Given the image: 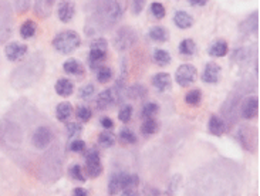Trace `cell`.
<instances>
[{"label": "cell", "instance_id": "obj_15", "mask_svg": "<svg viewBox=\"0 0 260 196\" xmlns=\"http://www.w3.org/2000/svg\"><path fill=\"white\" fill-rule=\"evenodd\" d=\"M125 172H115L111 175L108 181V195H117L120 191H123V184H124Z\"/></svg>", "mask_w": 260, "mask_h": 196}, {"label": "cell", "instance_id": "obj_39", "mask_svg": "<svg viewBox=\"0 0 260 196\" xmlns=\"http://www.w3.org/2000/svg\"><path fill=\"white\" fill-rule=\"evenodd\" d=\"M83 131V125L80 124V122H67V132H68V137H74V135H77Z\"/></svg>", "mask_w": 260, "mask_h": 196}, {"label": "cell", "instance_id": "obj_27", "mask_svg": "<svg viewBox=\"0 0 260 196\" xmlns=\"http://www.w3.org/2000/svg\"><path fill=\"white\" fill-rule=\"evenodd\" d=\"M95 77H97V81L100 84H107L108 81L113 80V69L108 67V66H101L100 69L95 71Z\"/></svg>", "mask_w": 260, "mask_h": 196}, {"label": "cell", "instance_id": "obj_17", "mask_svg": "<svg viewBox=\"0 0 260 196\" xmlns=\"http://www.w3.org/2000/svg\"><path fill=\"white\" fill-rule=\"evenodd\" d=\"M173 23L176 24V27H179L181 30H185V29H189L193 26V17L189 13L178 10L173 14Z\"/></svg>", "mask_w": 260, "mask_h": 196}, {"label": "cell", "instance_id": "obj_1", "mask_svg": "<svg viewBox=\"0 0 260 196\" xmlns=\"http://www.w3.org/2000/svg\"><path fill=\"white\" fill-rule=\"evenodd\" d=\"M51 44L60 54H70L80 47L81 37L74 30H66V32H61V33L56 35Z\"/></svg>", "mask_w": 260, "mask_h": 196}, {"label": "cell", "instance_id": "obj_26", "mask_svg": "<svg viewBox=\"0 0 260 196\" xmlns=\"http://www.w3.org/2000/svg\"><path fill=\"white\" fill-rule=\"evenodd\" d=\"M118 137H120V141H123L124 144H128V145H134V144L138 142V137H136L135 134H134V131L127 127L121 128V129H120Z\"/></svg>", "mask_w": 260, "mask_h": 196}, {"label": "cell", "instance_id": "obj_32", "mask_svg": "<svg viewBox=\"0 0 260 196\" xmlns=\"http://www.w3.org/2000/svg\"><path fill=\"white\" fill-rule=\"evenodd\" d=\"M98 144L104 147V148H111L114 147V144H115V137H114L113 132H110V131H104L100 134V137H98Z\"/></svg>", "mask_w": 260, "mask_h": 196}, {"label": "cell", "instance_id": "obj_10", "mask_svg": "<svg viewBox=\"0 0 260 196\" xmlns=\"http://www.w3.org/2000/svg\"><path fill=\"white\" fill-rule=\"evenodd\" d=\"M117 100H118V95L115 94V90H114V88L104 90V91H101L97 95L95 105H97V108H98L100 111H104V110H107L108 107L115 104Z\"/></svg>", "mask_w": 260, "mask_h": 196}, {"label": "cell", "instance_id": "obj_37", "mask_svg": "<svg viewBox=\"0 0 260 196\" xmlns=\"http://www.w3.org/2000/svg\"><path fill=\"white\" fill-rule=\"evenodd\" d=\"M94 92H95L94 84H87V85H83V87L80 88L79 97L80 98H83V100H87V98H91V97L94 95Z\"/></svg>", "mask_w": 260, "mask_h": 196}, {"label": "cell", "instance_id": "obj_3", "mask_svg": "<svg viewBox=\"0 0 260 196\" xmlns=\"http://www.w3.org/2000/svg\"><path fill=\"white\" fill-rule=\"evenodd\" d=\"M84 159H86V172L87 176L92 179L98 178L102 173V162L100 158V152L95 148L86 150L84 152Z\"/></svg>", "mask_w": 260, "mask_h": 196}, {"label": "cell", "instance_id": "obj_23", "mask_svg": "<svg viewBox=\"0 0 260 196\" xmlns=\"http://www.w3.org/2000/svg\"><path fill=\"white\" fill-rule=\"evenodd\" d=\"M36 32H37V24L34 23L33 20H26V22H23L20 29H19V33H20L22 39H24V40L32 39V37L36 35Z\"/></svg>", "mask_w": 260, "mask_h": 196}, {"label": "cell", "instance_id": "obj_2", "mask_svg": "<svg viewBox=\"0 0 260 196\" xmlns=\"http://www.w3.org/2000/svg\"><path fill=\"white\" fill-rule=\"evenodd\" d=\"M138 40V36H136L135 30L131 29V27H121L115 36H114V47L118 50V51H125L128 50L130 47H132Z\"/></svg>", "mask_w": 260, "mask_h": 196}, {"label": "cell", "instance_id": "obj_29", "mask_svg": "<svg viewBox=\"0 0 260 196\" xmlns=\"http://www.w3.org/2000/svg\"><path fill=\"white\" fill-rule=\"evenodd\" d=\"M201 101H202V91L198 90V88L188 91V94L185 95V103L188 105L195 107V105L201 104Z\"/></svg>", "mask_w": 260, "mask_h": 196}, {"label": "cell", "instance_id": "obj_5", "mask_svg": "<svg viewBox=\"0 0 260 196\" xmlns=\"http://www.w3.org/2000/svg\"><path fill=\"white\" fill-rule=\"evenodd\" d=\"M51 139H53V134H51V129L48 127H39L32 135V144H33L34 148L37 150H45L50 144H51Z\"/></svg>", "mask_w": 260, "mask_h": 196}, {"label": "cell", "instance_id": "obj_31", "mask_svg": "<svg viewBox=\"0 0 260 196\" xmlns=\"http://www.w3.org/2000/svg\"><path fill=\"white\" fill-rule=\"evenodd\" d=\"M138 185H139V178H138V175H135V173L125 172L123 191H127V189H136Z\"/></svg>", "mask_w": 260, "mask_h": 196}, {"label": "cell", "instance_id": "obj_42", "mask_svg": "<svg viewBox=\"0 0 260 196\" xmlns=\"http://www.w3.org/2000/svg\"><path fill=\"white\" fill-rule=\"evenodd\" d=\"M191 6H195V7H202V6H206L209 0H188Z\"/></svg>", "mask_w": 260, "mask_h": 196}, {"label": "cell", "instance_id": "obj_40", "mask_svg": "<svg viewBox=\"0 0 260 196\" xmlns=\"http://www.w3.org/2000/svg\"><path fill=\"white\" fill-rule=\"evenodd\" d=\"M142 91H145L144 85H132L130 88V95H132L135 98H141L142 97Z\"/></svg>", "mask_w": 260, "mask_h": 196}, {"label": "cell", "instance_id": "obj_21", "mask_svg": "<svg viewBox=\"0 0 260 196\" xmlns=\"http://www.w3.org/2000/svg\"><path fill=\"white\" fill-rule=\"evenodd\" d=\"M178 50H179L182 56L192 57L193 54L196 53V50H198V46H196V43L193 41L192 39H183L179 43V46H178Z\"/></svg>", "mask_w": 260, "mask_h": 196}, {"label": "cell", "instance_id": "obj_22", "mask_svg": "<svg viewBox=\"0 0 260 196\" xmlns=\"http://www.w3.org/2000/svg\"><path fill=\"white\" fill-rule=\"evenodd\" d=\"M152 58H154V61H155L158 66H161V67L170 66L171 61H172L170 51H167V50H164V48H155V50H154V54H152Z\"/></svg>", "mask_w": 260, "mask_h": 196}, {"label": "cell", "instance_id": "obj_44", "mask_svg": "<svg viewBox=\"0 0 260 196\" xmlns=\"http://www.w3.org/2000/svg\"><path fill=\"white\" fill-rule=\"evenodd\" d=\"M120 196H139V192L136 189H127V191H123V194Z\"/></svg>", "mask_w": 260, "mask_h": 196}, {"label": "cell", "instance_id": "obj_6", "mask_svg": "<svg viewBox=\"0 0 260 196\" xmlns=\"http://www.w3.org/2000/svg\"><path fill=\"white\" fill-rule=\"evenodd\" d=\"M220 71H222V69L217 63L209 61V63L205 64L201 80L206 84H216V82H219V78H220Z\"/></svg>", "mask_w": 260, "mask_h": 196}, {"label": "cell", "instance_id": "obj_43", "mask_svg": "<svg viewBox=\"0 0 260 196\" xmlns=\"http://www.w3.org/2000/svg\"><path fill=\"white\" fill-rule=\"evenodd\" d=\"M73 196H88V192L86 189H83V188H74Z\"/></svg>", "mask_w": 260, "mask_h": 196}, {"label": "cell", "instance_id": "obj_7", "mask_svg": "<svg viewBox=\"0 0 260 196\" xmlns=\"http://www.w3.org/2000/svg\"><path fill=\"white\" fill-rule=\"evenodd\" d=\"M242 117L246 119H253L259 114V98L255 95L246 97L242 103Z\"/></svg>", "mask_w": 260, "mask_h": 196}, {"label": "cell", "instance_id": "obj_16", "mask_svg": "<svg viewBox=\"0 0 260 196\" xmlns=\"http://www.w3.org/2000/svg\"><path fill=\"white\" fill-rule=\"evenodd\" d=\"M149 39L151 40H154V41H157V43H167V41H170V30L168 29H165V27H162V26H154L151 30H149Z\"/></svg>", "mask_w": 260, "mask_h": 196}, {"label": "cell", "instance_id": "obj_36", "mask_svg": "<svg viewBox=\"0 0 260 196\" xmlns=\"http://www.w3.org/2000/svg\"><path fill=\"white\" fill-rule=\"evenodd\" d=\"M145 4H147V0H130V6H131V12L132 14H141L142 10L145 9Z\"/></svg>", "mask_w": 260, "mask_h": 196}, {"label": "cell", "instance_id": "obj_33", "mask_svg": "<svg viewBox=\"0 0 260 196\" xmlns=\"http://www.w3.org/2000/svg\"><path fill=\"white\" fill-rule=\"evenodd\" d=\"M132 114H134V108H132V105L130 104L123 105V107L120 108V111H118V119H120L121 122H124V124H128V122L131 121Z\"/></svg>", "mask_w": 260, "mask_h": 196}, {"label": "cell", "instance_id": "obj_8", "mask_svg": "<svg viewBox=\"0 0 260 196\" xmlns=\"http://www.w3.org/2000/svg\"><path fill=\"white\" fill-rule=\"evenodd\" d=\"M107 51L108 50H102V48H95L90 47V53H88V66L92 71H97L101 66H104L105 60H107Z\"/></svg>", "mask_w": 260, "mask_h": 196}, {"label": "cell", "instance_id": "obj_19", "mask_svg": "<svg viewBox=\"0 0 260 196\" xmlns=\"http://www.w3.org/2000/svg\"><path fill=\"white\" fill-rule=\"evenodd\" d=\"M73 113H74L73 105L70 104L68 101H63L56 107V118L61 122H67L73 116Z\"/></svg>", "mask_w": 260, "mask_h": 196}, {"label": "cell", "instance_id": "obj_35", "mask_svg": "<svg viewBox=\"0 0 260 196\" xmlns=\"http://www.w3.org/2000/svg\"><path fill=\"white\" fill-rule=\"evenodd\" d=\"M149 10H151V14H152L155 19H158V20L164 19V17H165V14H167L165 6H164L161 1H154V3L151 4Z\"/></svg>", "mask_w": 260, "mask_h": 196}, {"label": "cell", "instance_id": "obj_46", "mask_svg": "<svg viewBox=\"0 0 260 196\" xmlns=\"http://www.w3.org/2000/svg\"><path fill=\"white\" fill-rule=\"evenodd\" d=\"M44 1H45V6H47V7H51V4L54 3V0H44Z\"/></svg>", "mask_w": 260, "mask_h": 196}, {"label": "cell", "instance_id": "obj_4", "mask_svg": "<svg viewBox=\"0 0 260 196\" xmlns=\"http://www.w3.org/2000/svg\"><path fill=\"white\" fill-rule=\"evenodd\" d=\"M198 78V70L192 64H181L175 73V81L179 87H189Z\"/></svg>", "mask_w": 260, "mask_h": 196}, {"label": "cell", "instance_id": "obj_34", "mask_svg": "<svg viewBox=\"0 0 260 196\" xmlns=\"http://www.w3.org/2000/svg\"><path fill=\"white\" fill-rule=\"evenodd\" d=\"M76 117L79 118L81 122H88L91 118H92V111H91L90 107L79 105L77 110H76Z\"/></svg>", "mask_w": 260, "mask_h": 196}, {"label": "cell", "instance_id": "obj_28", "mask_svg": "<svg viewBox=\"0 0 260 196\" xmlns=\"http://www.w3.org/2000/svg\"><path fill=\"white\" fill-rule=\"evenodd\" d=\"M159 113V105L157 103H147L141 110V117L144 119L147 118H155V116Z\"/></svg>", "mask_w": 260, "mask_h": 196}, {"label": "cell", "instance_id": "obj_20", "mask_svg": "<svg viewBox=\"0 0 260 196\" xmlns=\"http://www.w3.org/2000/svg\"><path fill=\"white\" fill-rule=\"evenodd\" d=\"M63 69L67 74L71 76H83L84 74V66L81 64V61L76 58H68L63 63Z\"/></svg>", "mask_w": 260, "mask_h": 196}, {"label": "cell", "instance_id": "obj_41", "mask_svg": "<svg viewBox=\"0 0 260 196\" xmlns=\"http://www.w3.org/2000/svg\"><path fill=\"white\" fill-rule=\"evenodd\" d=\"M100 124H101V127L104 128L105 131H110V129H113L114 128V121L110 117H102L101 119H100Z\"/></svg>", "mask_w": 260, "mask_h": 196}, {"label": "cell", "instance_id": "obj_45", "mask_svg": "<svg viewBox=\"0 0 260 196\" xmlns=\"http://www.w3.org/2000/svg\"><path fill=\"white\" fill-rule=\"evenodd\" d=\"M144 192H145V194H147V195H149V196H159L161 195V192H159L157 188H149V189H145Z\"/></svg>", "mask_w": 260, "mask_h": 196}, {"label": "cell", "instance_id": "obj_24", "mask_svg": "<svg viewBox=\"0 0 260 196\" xmlns=\"http://www.w3.org/2000/svg\"><path fill=\"white\" fill-rule=\"evenodd\" d=\"M258 17H259V14L258 12L253 13L252 16H250L249 19H246L242 26H240V32L242 33H255V32H258Z\"/></svg>", "mask_w": 260, "mask_h": 196}, {"label": "cell", "instance_id": "obj_38", "mask_svg": "<svg viewBox=\"0 0 260 196\" xmlns=\"http://www.w3.org/2000/svg\"><path fill=\"white\" fill-rule=\"evenodd\" d=\"M68 150L71 152H84L86 151V142L83 139H74L70 142Z\"/></svg>", "mask_w": 260, "mask_h": 196}, {"label": "cell", "instance_id": "obj_12", "mask_svg": "<svg viewBox=\"0 0 260 196\" xmlns=\"http://www.w3.org/2000/svg\"><path fill=\"white\" fill-rule=\"evenodd\" d=\"M208 131L209 134L215 135V137H222L226 132V125L225 121L216 114H212L209 121H208Z\"/></svg>", "mask_w": 260, "mask_h": 196}, {"label": "cell", "instance_id": "obj_9", "mask_svg": "<svg viewBox=\"0 0 260 196\" xmlns=\"http://www.w3.org/2000/svg\"><path fill=\"white\" fill-rule=\"evenodd\" d=\"M29 47L22 43H9L4 47V54L9 61H19L27 54Z\"/></svg>", "mask_w": 260, "mask_h": 196}, {"label": "cell", "instance_id": "obj_11", "mask_svg": "<svg viewBox=\"0 0 260 196\" xmlns=\"http://www.w3.org/2000/svg\"><path fill=\"white\" fill-rule=\"evenodd\" d=\"M74 13H76V6L71 0H61L60 4H58V19L61 23H70L74 17Z\"/></svg>", "mask_w": 260, "mask_h": 196}, {"label": "cell", "instance_id": "obj_30", "mask_svg": "<svg viewBox=\"0 0 260 196\" xmlns=\"http://www.w3.org/2000/svg\"><path fill=\"white\" fill-rule=\"evenodd\" d=\"M68 176H70L71 179H74V181H79V182H86V181H87V178H86V175L83 173V169H81V166H80L79 163H73V165L68 168Z\"/></svg>", "mask_w": 260, "mask_h": 196}, {"label": "cell", "instance_id": "obj_25", "mask_svg": "<svg viewBox=\"0 0 260 196\" xmlns=\"http://www.w3.org/2000/svg\"><path fill=\"white\" fill-rule=\"evenodd\" d=\"M158 121L155 118H147L144 119V122L141 124V132L144 135H154L158 131Z\"/></svg>", "mask_w": 260, "mask_h": 196}, {"label": "cell", "instance_id": "obj_18", "mask_svg": "<svg viewBox=\"0 0 260 196\" xmlns=\"http://www.w3.org/2000/svg\"><path fill=\"white\" fill-rule=\"evenodd\" d=\"M54 90L60 97H70L74 92V82L68 78H58L54 85Z\"/></svg>", "mask_w": 260, "mask_h": 196}, {"label": "cell", "instance_id": "obj_13", "mask_svg": "<svg viewBox=\"0 0 260 196\" xmlns=\"http://www.w3.org/2000/svg\"><path fill=\"white\" fill-rule=\"evenodd\" d=\"M152 85L158 90L159 92L168 91L172 85V80H171V76L168 73H158L152 77Z\"/></svg>", "mask_w": 260, "mask_h": 196}, {"label": "cell", "instance_id": "obj_14", "mask_svg": "<svg viewBox=\"0 0 260 196\" xmlns=\"http://www.w3.org/2000/svg\"><path fill=\"white\" fill-rule=\"evenodd\" d=\"M209 56H212V57L215 58H222L226 56L227 53H229V46H227V41L226 40H223V39H219V40H215L211 47H209Z\"/></svg>", "mask_w": 260, "mask_h": 196}]
</instances>
